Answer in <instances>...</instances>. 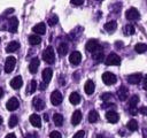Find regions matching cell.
Here are the masks:
<instances>
[{"label": "cell", "mask_w": 147, "mask_h": 138, "mask_svg": "<svg viewBox=\"0 0 147 138\" xmlns=\"http://www.w3.org/2000/svg\"><path fill=\"white\" fill-rule=\"evenodd\" d=\"M42 60H44L45 62L49 63V64L54 63L55 54H54V49H53L52 46H48V47L44 51V53H42Z\"/></svg>", "instance_id": "6da1fadb"}, {"label": "cell", "mask_w": 147, "mask_h": 138, "mask_svg": "<svg viewBox=\"0 0 147 138\" xmlns=\"http://www.w3.org/2000/svg\"><path fill=\"white\" fill-rule=\"evenodd\" d=\"M105 63L107 66H118L121 63V59L117 54L115 53H110L106 59H105Z\"/></svg>", "instance_id": "7a4b0ae2"}, {"label": "cell", "mask_w": 147, "mask_h": 138, "mask_svg": "<svg viewBox=\"0 0 147 138\" xmlns=\"http://www.w3.org/2000/svg\"><path fill=\"white\" fill-rule=\"evenodd\" d=\"M102 80H103V83L107 84V85H113V84L116 83L117 78H116V76H115L113 72L106 71V72H103V75H102Z\"/></svg>", "instance_id": "3957f363"}, {"label": "cell", "mask_w": 147, "mask_h": 138, "mask_svg": "<svg viewBox=\"0 0 147 138\" xmlns=\"http://www.w3.org/2000/svg\"><path fill=\"white\" fill-rule=\"evenodd\" d=\"M15 64H16V59L14 56H8L6 59V62H5V71L6 72H11L15 68Z\"/></svg>", "instance_id": "277c9868"}, {"label": "cell", "mask_w": 147, "mask_h": 138, "mask_svg": "<svg viewBox=\"0 0 147 138\" xmlns=\"http://www.w3.org/2000/svg\"><path fill=\"white\" fill-rule=\"evenodd\" d=\"M62 100H63V97H62V94H61L60 91L55 90V91L52 92V94H51V102H52L54 106L60 105V103L62 102Z\"/></svg>", "instance_id": "5b68a950"}, {"label": "cell", "mask_w": 147, "mask_h": 138, "mask_svg": "<svg viewBox=\"0 0 147 138\" xmlns=\"http://www.w3.org/2000/svg\"><path fill=\"white\" fill-rule=\"evenodd\" d=\"M138 102H139V97L137 95V94H134V95H132L130 99H129V110H130V113L131 114H136L138 110L136 109V106L138 105Z\"/></svg>", "instance_id": "8992f818"}, {"label": "cell", "mask_w": 147, "mask_h": 138, "mask_svg": "<svg viewBox=\"0 0 147 138\" xmlns=\"http://www.w3.org/2000/svg\"><path fill=\"white\" fill-rule=\"evenodd\" d=\"M86 51L87 52H90V53H94L95 51H98L99 48H100V45H99V43L95 40V39H91V40H88L87 43H86Z\"/></svg>", "instance_id": "52a82bcc"}, {"label": "cell", "mask_w": 147, "mask_h": 138, "mask_svg": "<svg viewBox=\"0 0 147 138\" xmlns=\"http://www.w3.org/2000/svg\"><path fill=\"white\" fill-rule=\"evenodd\" d=\"M125 17H126L129 21H136V20H138V18L140 17V14H139V12H138L136 8H130V9L126 10Z\"/></svg>", "instance_id": "ba28073f"}, {"label": "cell", "mask_w": 147, "mask_h": 138, "mask_svg": "<svg viewBox=\"0 0 147 138\" xmlns=\"http://www.w3.org/2000/svg\"><path fill=\"white\" fill-rule=\"evenodd\" d=\"M17 28H18V20L16 17H10L8 20V28L7 29L9 30V32L15 33L17 31Z\"/></svg>", "instance_id": "9c48e42d"}, {"label": "cell", "mask_w": 147, "mask_h": 138, "mask_svg": "<svg viewBox=\"0 0 147 138\" xmlns=\"http://www.w3.org/2000/svg\"><path fill=\"white\" fill-rule=\"evenodd\" d=\"M80 60H82V54H80L79 52H77V51L72 52V53L70 54V56H69V61H70V63L74 64V66L79 64V63H80Z\"/></svg>", "instance_id": "30bf717a"}, {"label": "cell", "mask_w": 147, "mask_h": 138, "mask_svg": "<svg viewBox=\"0 0 147 138\" xmlns=\"http://www.w3.org/2000/svg\"><path fill=\"white\" fill-rule=\"evenodd\" d=\"M18 106H20V102H18V100H17L16 98H10V99L7 101V103H6L7 109L10 110V112L16 110V109L18 108Z\"/></svg>", "instance_id": "8fae6325"}, {"label": "cell", "mask_w": 147, "mask_h": 138, "mask_svg": "<svg viewBox=\"0 0 147 138\" xmlns=\"http://www.w3.org/2000/svg\"><path fill=\"white\" fill-rule=\"evenodd\" d=\"M32 105H33L36 110H42L45 108V101L41 98H39V97H36L32 100Z\"/></svg>", "instance_id": "7c38bea8"}, {"label": "cell", "mask_w": 147, "mask_h": 138, "mask_svg": "<svg viewBox=\"0 0 147 138\" xmlns=\"http://www.w3.org/2000/svg\"><path fill=\"white\" fill-rule=\"evenodd\" d=\"M40 64V61L38 57H33L31 61H30V64H29V70L31 74H36L37 70H38V67Z\"/></svg>", "instance_id": "4fadbf2b"}, {"label": "cell", "mask_w": 147, "mask_h": 138, "mask_svg": "<svg viewBox=\"0 0 147 138\" xmlns=\"http://www.w3.org/2000/svg\"><path fill=\"white\" fill-rule=\"evenodd\" d=\"M29 121H30V123H31L33 126H36V128H40V126H41V118H40V116L37 115V114H31L30 117H29Z\"/></svg>", "instance_id": "5bb4252c"}, {"label": "cell", "mask_w": 147, "mask_h": 138, "mask_svg": "<svg viewBox=\"0 0 147 138\" xmlns=\"http://www.w3.org/2000/svg\"><path fill=\"white\" fill-rule=\"evenodd\" d=\"M127 95H129V90H127V87L121 86V87L118 89V91H117V97H118V99H119L121 101H124V100H126Z\"/></svg>", "instance_id": "9a60e30c"}, {"label": "cell", "mask_w": 147, "mask_h": 138, "mask_svg": "<svg viewBox=\"0 0 147 138\" xmlns=\"http://www.w3.org/2000/svg\"><path fill=\"white\" fill-rule=\"evenodd\" d=\"M106 118H107V121L110 122V123H116V122L118 121L119 116H118V114H117L116 112L109 110V112L106 113Z\"/></svg>", "instance_id": "2e32d148"}, {"label": "cell", "mask_w": 147, "mask_h": 138, "mask_svg": "<svg viewBox=\"0 0 147 138\" xmlns=\"http://www.w3.org/2000/svg\"><path fill=\"white\" fill-rule=\"evenodd\" d=\"M142 76H141V74H132V75H130L129 77H127V82L130 83V84H133V85H136V84H138V83H140L141 82V78Z\"/></svg>", "instance_id": "e0dca14e"}, {"label": "cell", "mask_w": 147, "mask_h": 138, "mask_svg": "<svg viewBox=\"0 0 147 138\" xmlns=\"http://www.w3.org/2000/svg\"><path fill=\"white\" fill-rule=\"evenodd\" d=\"M22 84H23V79H22L21 76H16L10 80V86L15 90H18L22 86Z\"/></svg>", "instance_id": "ac0fdd59"}, {"label": "cell", "mask_w": 147, "mask_h": 138, "mask_svg": "<svg viewBox=\"0 0 147 138\" xmlns=\"http://www.w3.org/2000/svg\"><path fill=\"white\" fill-rule=\"evenodd\" d=\"M52 76H53V71H52V69H49V68L44 69V71H42V80H44L45 84H48V83L51 82Z\"/></svg>", "instance_id": "d6986e66"}, {"label": "cell", "mask_w": 147, "mask_h": 138, "mask_svg": "<svg viewBox=\"0 0 147 138\" xmlns=\"http://www.w3.org/2000/svg\"><path fill=\"white\" fill-rule=\"evenodd\" d=\"M32 31L36 32V34H44L46 32V25L45 23H38L32 28Z\"/></svg>", "instance_id": "ffe728a7"}, {"label": "cell", "mask_w": 147, "mask_h": 138, "mask_svg": "<svg viewBox=\"0 0 147 138\" xmlns=\"http://www.w3.org/2000/svg\"><path fill=\"white\" fill-rule=\"evenodd\" d=\"M94 89H95V85H94V83L91 80V79H88L86 83H85V85H84V90H85V93L86 94H92L93 92H94Z\"/></svg>", "instance_id": "44dd1931"}, {"label": "cell", "mask_w": 147, "mask_h": 138, "mask_svg": "<svg viewBox=\"0 0 147 138\" xmlns=\"http://www.w3.org/2000/svg\"><path fill=\"white\" fill-rule=\"evenodd\" d=\"M18 48H20V43H18V41H10V43L7 45V47H6V52L13 53V52L17 51Z\"/></svg>", "instance_id": "7402d4cb"}, {"label": "cell", "mask_w": 147, "mask_h": 138, "mask_svg": "<svg viewBox=\"0 0 147 138\" xmlns=\"http://www.w3.org/2000/svg\"><path fill=\"white\" fill-rule=\"evenodd\" d=\"M80 121H82V113H80V110L74 112V114H72V116H71V123H72L74 125H77Z\"/></svg>", "instance_id": "603a6c76"}, {"label": "cell", "mask_w": 147, "mask_h": 138, "mask_svg": "<svg viewBox=\"0 0 147 138\" xmlns=\"http://www.w3.org/2000/svg\"><path fill=\"white\" fill-rule=\"evenodd\" d=\"M93 59H94V61L96 62V63H99V62H101L102 60H103V52H102V48L100 47L98 51H95L93 54Z\"/></svg>", "instance_id": "cb8c5ba5"}, {"label": "cell", "mask_w": 147, "mask_h": 138, "mask_svg": "<svg viewBox=\"0 0 147 138\" xmlns=\"http://www.w3.org/2000/svg\"><path fill=\"white\" fill-rule=\"evenodd\" d=\"M40 41H41V38H40V36L39 34H30L29 36V43H30V45H38V44H40Z\"/></svg>", "instance_id": "d4e9b609"}, {"label": "cell", "mask_w": 147, "mask_h": 138, "mask_svg": "<svg viewBox=\"0 0 147 138\" xmlns=\"http://www.w3.org/2000/svg\"><path fill=\"white\" fill-rule=\"evenodd\" d=\"M69 101H70L71 103H74V105H77V103L80 102V95H79L77 92H72V93L70 94V97H69Z\"/></svg>", "instance_id": "484cf974"}, {"label": "cell", "mask_w": 147, "mask_h": 138, "mask_svg": "<svg viewBox=\"0 0 147 138\" xmlns=\"http://www.w3.org/2000/svg\"><path fill=\"white\" fill-rule=\"evenodd\" d=\"M116 28H117V23H116V21H110V22H107V23L105 24V29H106L107 31H109V32L116 30Z\"/></svg>", "instance_id": "4316f807"}, {"label": "cell", "mask_w": 147, "mask_h": 138, "mask_svg": "<svg viewBox=\"0 0 147 138\" xmlns=\"http://www.w3.org/2000/svg\"><path fill=\"white\" fill-rule=\"evenodd\" d=\"M134 51H136L137 53H139V54L145 53V52L147 51V45H146V44H142V43H139V44H137V45L134 46Z\"/></svg>", "instance_id": "83f0119b"}, {"label": "cell", "mask_w": 147, "mask_h": 138, "mask_svg": "<svg viewBox=\"0 0 147 138\" xmlns=\"http://www.w3.org/2000/svg\"><path fill=\"white\" fill-rule=\"evenodd\" d=\"M98 120H99L98 112H96V110H91V112L88 113V121H90L91 123H94V122H96Z\"/></svg>", "instance_id": "f1b7e54d"}, {"label": "cell", "mask_w": 147, "mask_h": 138, "mask_svg": "<svg viewBox=\"0 0 147 138\" xmlns=\"http://www.w3.org/2000/svg\"><path fill=\"white\" fill-rule=\"evenodd\" d=\"M53 121H54L55 125L60 126V125H62V123H63V116H62L61 114L56 113V114H54V116H53Z\"/></svg>", "instance_id": "f546056e"}, {"label": "cell", "mask_w": 147, "mask_h": 138, "mask_svg": "<svg viewBox=\"0 0 147 138\" xmlns=\"http://www.w3.org/2000/svg\"><path fill=\"white\" fill-rule=\"evenodd\" d=\"M57 51H59V54H60L61 56L65 55V54H67V52H68V45H67V44H64V43L60 44V46H59Z\"/></svg>", "instance_id": "4dcf8cb0"}, {"label": "cell", "mask_w": 147, "mask_h": 138, "mask_svg": "<svg viewBox=\"0 0 147 138\" xmlns=\"http://www.w3.org/2000/svg\"><path fill=\"white\" fill-rule=\"evenodd\" d=\"M127 129L129 130H131V131H136L137 129H138V123H137V121L136 120H131V121H129L127 122Z\"/></svg>", "instance_id": "1f68e13d"}, {"label": "cell", "mask_w": 147, "mask_h": 138, "mask_svg": "<svg viewBox=\"0 0 147 138\" xmlns=\"http://www.w3.org/2000/svg\"><path fill=\"white\" fill-rule=\"evenodd\" d=\"M17 123H18V118H17V116L11 115L10 118H9V121H8V125H9V128H14V126H16Z\"/></svg>", "instance_id": "d6a6232c"}, {"label": "cell", "mask_w": 147, "mask_h": 138, "mask_svg": "<svg viewBox=\"0 0 147 138\" xmlns=\"http://www.w3.org/2000/svg\"><path fill=\"white\" fill-rule=\"evenodd\" d=\"M36 90H37V82H36V80H31L30 84H29V87H28V91H26V92L31 94V93H33Z\"/></svg>", "instance_id": "836d02e7"}, {"label": "cell", "mask_w": 147, "mask_h": 138, "mask_svg": "<svg viewBox=\"0 0 147 138\" xmlns=\"http://www.w3.org/2000/svg\"><path fill=\"white\" fill-rule=\"evenodd\" d=\"M124 31H125V33H126V34H133V33L136 32L134 26H133L132 24H127V25H125Z\"/></svg>", "instance_id": "e575fe53"}, {"label": "cell", "mask_w": 147, "mask_h": 138, "mask_svg": "<svg viewBox=\"0 0 147 138\" xmlns=\"http://www.w3.org/2000/svg\"><path fill=\"white\" fill-rule=\"evenodd\" d=\"M57 21H59L57 16H56V15H53V16H51V17L48 18V24H49L51 26H53V25H55V24L57 23Z\"/></svg>", "instance_id": "d590c367"}, {"label": "cell", "mask_w": 147, "mask_h": 138, "mask_svg": "<svg viewBox=\"0 0 147 138\" xmlns=\"http://www.w3.org/2000/svg\"><path fill=\"white\" fill-rule=\"evenodd\" d=\"M49 138H62V136L59 131H52L49 133Z\"/></svg>", "instance_id": "8d00e7d4"}, {"label": "cell", "mask_w": 147, "mask_h": 138, "mask_svg": "<svg viewBox=\"0 0 147 138\" xmlns=\"http://www.w3.org/2000/svg\"><path fill=\"white\" fill-rule=\"evenodd\" d=\"M84 137H85V132H84L83 130H79L78 132H76V133L74 135L72 138H84Z\"/></svg>", "instance_id": "74e56055"}, {"label": "cell", "mask_w": 147, "mask_h": 138, "mask_svg": "<svg viewBox=\"0 0 147 138\" xmlns=\"http://www.w3.org/2000/svg\"><path fill=\"white\" fill-rule=\"evenodd\" d=\"M111 97H113V95H111V93H103V94H102V97H101V99H102L103 101H108Z\"/></svg>", "instance_id": "f35d334b"}, {"label": "cell", "mask_w": 147, "mask_h": 138, "mask_svg": "<svg viewBox=\"0 0 147 138\" xmlns=\"http://www.w3.org/2000/svg\"><path fill=\"white\" fill-rule=\"evenodd\" d=\"M71 2L74 5H76V6H80V5L84 3V0H71Z\"/></svg>", "instance_id": "ab89813d"}, {"label": "cell", "mask_w": 147, "mask_h": 138, "mask_svg": "<svg viewBox=\"0 0 147 138\" xmlns=\"http://www.w3.org/2000/svg\"><path fill=\"white\" fill-rule=\"evenodd\" d=\"M142 87L145 90H147V76H144V78H142Z\"/></svg>", "instance_id": "60d3db41"}, {"label": "cell", "mask_w": 147, "mask_h": 138, "mask_svg": "<svg viewBox=\"0 0 147 138\" xmlns=\"http://www.w3.org/2000/svg\"><path fill=\"white\" fill-rule=\"evenodd\" d=\"M139 113H141L142 115H146V116H147V107H141V108H139Z\"/></svg>", "instance_id": "b9f144b4"}, {"label": "cell", "mask_w": 147, "mask_h": 138, "mask_svg": "<svg viewBox=\"0 0 147 138\" xmlns=\"http://www.w3.org/2000/svg\"><path fill=\"white\" fill-rule=\"evenodd\" d=\"M6 138H16V136H15L14 133H8V135L6 136Z\"/></svg>", "instance_id": "7bdbcfd3"}, {"label": "cell", "mask_w": 147, "mask_h": 138, "mask_svg": "<svg viewBox=\"0 0 147 138\" xmlns=\"http://www.w3.org/2000/svg\"><path fill=\"white\" fill-rule=\"evenodd\" d=\"M142 136H144V138H147V130L146 129L142 130Z\"/></svg>", "instance_id": "ee69618b"}, {"label": "cell", "mask_w": 147, "mask_h": 138, "mask_svg": "<svg viewBox=\"0 0 147 138\" xmlns=\"http://www.w3.org/2000/svg\"><path fill=\"white\" fill-rule=\"evenodd\" d=\"M3 95V90H2V87H0V98Z\"/></svg>", "instance_id": "f6af8a7d"}, {"label": "cell", "mask_w": 147, "mask_h": 138, "mask_svg": "<svg viewBox=\"0 0 147 138\" xmlns=\"http://www.w3.org/2000/svg\"><path fill=\"white\" fill-rule=\"evenodd\" d=\"M44 120H45V121H48V116H47V114L44 115Z\"/></svg>", "instance_id": "bcb514c9"}, {"label": "cell", "mask_w": 147, "mask_h": 138, "mask_svg": "<svg viewBox=\"0 0 147 138\" xmlns=\"http://www.w3.org/2000/svg\"><path fill=\"white\" fill-rule=\"evenodd\" d=\"M0 124H2V117L0 116Z\"/></svg>", "instance_id": "7dc6e473"}, {"label": "cell", "mask_w": 147, "mask_h": 138, "mask_svg": "<svg viewBox=\"0 0 147 138\" xmlns=\"http://www.w3.org/2000/svg\"><path fill=\"white\" fill-rule=\"evenodd\" d=\"M98 1H101V0H98Z\"/></svg>", "instance_id": "c3c4849f"}]
</instances>
